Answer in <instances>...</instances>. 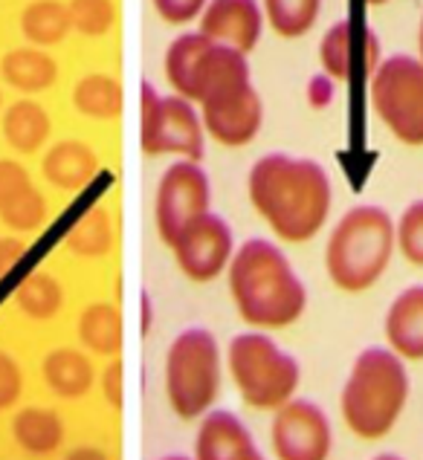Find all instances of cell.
Listing matches in <instances>:
<instances>
[{"instance_id": "cell-37", "label": "cell", "mask_w": 423, "mask_h": 460, "mask_svg": "<svg viewBox=\"0 0 423 460\" xmlns=\"http://www.w3.org/2000/svg\"><path fill=\"white\" fill-rule=\"evenodd\" d=\"M308 102H310V108H316V111L328 108V104L334 102V78L325 75V73L313 75L308 82Z\"/></svg>"}, {"instance_id": "cell-10", "label": "cell", "mask_w": 423, "mask_h": 460, "mask_svg": "<svg viewBox=\"0 0 423 460\" xmlns=\"http://www.w3.org/2000/svg\"><path fill=\"white\" fill-rule=\"evenodd\" d=\"M171 255L177 261V270L186 275L189 281L206 284L220 279L230 270L235 258V234L230 223L220 215H201L183 229L175 243L168 246Z\"/></svg>"}, {"instance_id": "cell-11", "label": "cell", "mask_w": 423, "mask_h": 460, "mask_svg": "<svg viewBox=\"0 0 423 460\" xmlns=\"http://www.w3.org/2000/svg\"><path fill=\"white\" fill-rule=\"evenodd\" d=\"M270 446L275 460H328L334 452V429L322 405L293 397L273 417Z\"/></svg>"}, {"instance_id": "cell-3", "label": "cell", "mask_w": 423, "mask_h": 460, "mask_svg": "<svg viewBox=\"0 0 423 460\" xmlns=\"http://www.w3.org/2000/svg\"><path fill=\"white\" fill-rule=\"evenodd\" d=\"M409 394H412V379L398 353L380 345L365 348L356 353L339 394L342 423L356 440L377 443L400 423Z\"/></svg>"}, {"instance_id": "cell-13", "label": "cell", "mask_w": 423, "mask_h": 460, "mask_svg": "<svg viewBox=\"0 0 423 460\" xmlns=\"http://www.w3.org/2000/svg\"><path fill=\"white\" fill-rule=\"evenodd\" d=\"M264 30V9L258 0H209L197 32L209 41L232 47L238 52H253Z\"/></svg>"}, {"instance_id": "cell-1", "label": "cell", "mask_w": 423, "mask_h": 460, "mask_svg": "<svg viewBox=\"0 0 423 460\" xmlns=\"http://www.w3.org/2000/svg\"><path fill=\"white\" fill-rule=\"evenodd\" d=\"M249 203L284 243H308L322 232L334 203L328 171L305 156L264 154L247 177Z\"/></svg>"}, {"instance_id": "cell-8", "label": "cell", "mask_w": 423, "mask_h": 460, "mask_svg": "<svg viewBox=\"0 0 423 460\" xmlns=\"http://www.w3.org/2000/svg\"><path fill=\"white\" fill-rule=\"evenodd\" d=\"M142 151L148 156L175 154L183 160H203V119L183 96H160L151 82H142Z\"/></svg>"}, {"instance_id": "cell-23", "label": "cell", "mask_w": 423, "mask_h": 460, "mask_svg": "<svg viewBox=\"0 0 423 460\" xmlns=\"http://www.w3.org/2000/svg\"><path fill=\"white\" fill-rule=\"evenodd\" d=\"M0 78L18 93H44L58 78V64L47 49L15 47L0 58Z\"/></svg>"}, {"instance_id": "cell-29", "label": "cell", "mask_w": 423, "mask_h": 460, "mask_svg": "<svg viewBox=\"0 0 423 460\" xmlns=\"http://www.w3.org/2000/svg\"><path fill=\"white\" fill-rule=\"evenodd\" d=\"M264 18L282 38H302L320 21L322 0H264Z\"/></svg>"}, {"instance_id": "cell-12", "label": "cell", "mask_w": 423, "mask_h": 460, "mask_svg": "<svg viewBox=\"0 0 423 460\" xmlns=\"http://www.w3.org/2000/svg\"><path fill=\"white\" fill-rule=\"evenodd\" d=\"M249 87H253V78H249V61L244 52L212 41L203 49V56L197 58L192 75V102H197L201 108L227 102Z\"/></svg>"}, {"instance_id": "cell-14", "label": "cell", "mask_w": 423, "mask_h": 460, "mask_svg": "<svg viewBox=\"0 0 423 460\" xmlns=\"http://www.w3.org/2000/svg\"><path fill=\"white\" fill-rule=\"evenodd\" d=\"M194 460H267L253 431L230 409H212L201 417L194 435Z\"/></svg>"}, {"instance_id": "cell-39", "label": "cell", "mask_w": 423, "mask_h": 460, "mask_svg": "<svg viewBox=\"0 0 423 460\" xmlns=\"http://www.w3.org/2000/svg\"><path fill=\"white\" fill-rule=\"evenodd\" d=\"M61 460H111V455L102 449V446H90V443H82V446H73V449L64 455Z\"/></svg>"}, {"instance_id": "cell-26", "label": "cell", "mask_w": 423, "mask_h": 460, "mask_svg": "<svg viewBox=\"0 0 423 460\" xmlns=\"http://www.w3.org/2000/svg\"><path fill=\"white\" fill-rule=\"evenodd\" d=\"M15 307L32 322H50V319H56L64 307V287L58 284L56 275L35 270L18 284Z\"/></svg>"}, {"instance_id": "cell-6", "label": "cell", "mask_w": 423, "mask_h": 460, "mask_svg": "<svg viewBox=\"0 0 423 460\" xmlns=\"http://www.w3.org/2000/svg\"><path fill=\"white\" fill-rule=\"evenodd\" d=\"M223 379L218 339L206 327H186L171 339L163 365L166 400L180 420H201L212 411Z\"/></svg>"}, {"instance_id": "cell-20", "label": "cell", "mask_w": 423, "mask_h": 460, "mask_svg": "<svg viewBox=\"0 0 423 460\" xmlns=\"http://www.w3.org/2000/svg\"><path fill=\"white\" fill-rule=\"evenodd\" d=\"M12 440L30 457H52L64 446V420L56 409L47 405H23L12 414Z\"/></svg>"}, {"instance_id": "cell-9", "label": "cell", "mask_w": 423, "mask_h": 460, "mask_svg": "<svg viewBox=\"0 0 423 460\" xmlns=\"http://www.w3.org/2000/svg\"><path fill=\"white\" fill-rule=\"evenodd\" d=\"M209 206H212V182L201 163L192 160L171 163L163 171L154 194V226L160 241L171 246L192 220L209 212Z\"/></svg>"}, {"instance_id": "cell-15", "label": "cell", "mask_w": 423, "mask_h": 460, "mask_svg": "<svg viewBox=\"0 0 423 460\" xmlns=\"http://www.w3.org/2000/svg\"><path fill=\"white\" fill-rule=\"evenodd\" d=\"M201 119L206 134L227 148L249 146L264 122V104L256 87L244 90L227 102H218L212 108H201Z\"/></svg>"}, {"instance_id": "cell-34", "label": "cell", "mask_w": 423, "mask_h": 460, "mask_svg": "<svg viewBox=\"0 0 423 460\" xmlns=\"http://www.w3.org/2000/svg\"><path fill=\"white\" fill-rule=\"evenodd\" d=\"M206 4L209 0H151L157 15H160L166 23H175V26L201 21Z\"/></svg>"}, {"instance_id": "cell-27", "label": "cell", "mask_w": 423, "mask_h": 460, "mask_svg": "<svg viewBox=\"0 0 423 460\" xmlns=\"http://www.w3.org/2000/svg\"><path fill=\"white\" fill-rule=\"evenodd\" d=\"M113 217L104 206H94L73 223L64 246L78 258H104L113 249Z\"/></svg>"}, {"instance_id": "cell-42", "label": "cell", "mask_w": 423, "mask_h": 460, "mask_svg": "<svg viewBox=\"0 0 423 460\" xmlns=\"http://www.w3.org/2000/svg\"><path fill=\"white\" fill-rule=\"evenodd\" d=\"M160 460H194V455H177L175 452V455H163Z\"/></svg>"}, {"instance_id": "cell-17", "label": "cell", "mask_w": 423, "mask_h": 460, "mask_svg": "<svg viewBox=\"0 0 423 460\" xmlns=\"http://www.w3.org/2000/svg\"><path fill=\"white\" fill-rule=\"evenodd\" d=\"M377 56H380V44L377 35L368 32L365 44H356V32L351 21H337L330 30L325 32L322 44H320V61L325 75H330L334 82H348L354 75V64L360 58L365 64V70H377Z\"/></svg>"}, {"instance_id": "cell-43", "label": "cell", "mask_w": 423, "mask_h": 460, "mask_svg": "<svg viewBox=\"0 0 423 460\" xmlns=\"http://www.w3.org/2000/svg\"><path fill=\"white\" fill-rule=\"evenodd\" d=\"M418 52H420V64H423V18H420V30H418Z\"/></svg>"}, {"instance_id": "cell-2", "label": "cell", "mask_w": 423, "mask_h": 460, "mask_svg": "<svg viewBox=\"0 0 423 460\" xmlns=\"http://www.w3.org/2000/svg\"><path fill=\"white\" fill-rule=\"evenodd\" d=\"M227 279L238 315L256 331H282L305 315V284L287 255L267 238H249L238 246Z\"/></svg>"}, {"instance_id": "cell-4", "label": "cell", "mask_w": 423, "mask_h": 460, "mask_svg": "<svg viewBox=\"0 0 423 460\" xmlns=\"http://www.w3.org/2000/svg\"><path fill=\"white\" fill-rule=\"evenodd\" d=\"M394 249V220L386 208L354 206L337 220L325 243L328 279L346 296L368 293L386 275Z\"/></svg>"}, {"instance_id": "cell-5", "label": "cell", "mask_w": 423, "mask_h": 460, "mask_svg": "<svg viewBox=\"0 0 423 460\" xmlns=\"http://www.w3.org/2000/svg\"><path fill=\"white\" fill-rule=\"evenodd\" d=\"M227 365L235 391L241 394L244 405L256 411H279L296 397L302 383L296 357H290L275 345V339L261 331L232 336Z\"/></svg>"}, {"instance_id": "cell-41", "label": "cell", "mask_w": 423, "mask_h": 460, "mask_svg": "<svg viewBox=\"0 0 423 460\" xmlns=\"http://www.w3.org/2000/svg\"><path fill=\"white\" fill-rule=\"evenodd\" d=\"M372 460H406V457L398 455V452H380V455H374Z\"/></svg>"}, {"instance_id": "cell-31", "label": "cell", "mask_w": 423, "mask_h": 460, "mask_svg": "<svg viewBox=\"0 0 423 460\" xmlns=\"http://www.w3.org/2000/svg\"><path fill=\"white\" fill-rule=\"evenodd\" d=\"M70 23L78 35L85 38H102L113 30L116 23V6L113 0H70L68 4Z\"/></svg>"}, {"instance_id": "cell-16", "label": "cell", "mask_w": 423, "mask_h": 460, "mask_svg": "<svg viewBox=\"0 0 423 460\" xmlns=\"http://www.w3.org/2000/svg\"><path fill=\"white\" fill-rule=\"evenodd\" d=\"M386 348L394 350L403 362H423V284L406 287L382 319Z\"/></svg>"}, {"instance_id": "cell-7", "label": "cell", "mask_w": 423, "mask_h": 460, "mask_svg": "<svg viewBox=\"0 0 423 460\" xmlns=\"http://www.w3.org/2000/svg\"><path fill=\"white\" fill-rule=\"evenodd\" d=\"M372 108L389 134L409 148L423 146V64L392 56L372 73Z\"/></svg>"}, {"instance_id": "cell-40", "label": "cell", "mask_w": 423, "mask_h": 460, "mask_svg": "<svg viewBox=\"0 0 423 460\" xmlns=\"http://www.w3.org/2000/svg\"><path fill=\"white\" fill-rule=\"evenodd\" d=\"M151 331V298L142 296V333Z\"/></svg>"}, {"instance_id": "cell-35", "label": "cell", "mask_w": 423, "mask_h": 460, "mask_svg": "<svg viewBox=\"0 0 423 460\" xmlns=\"http://www.w3.org/2000/svg\"><path fill=\"white\" fill-rule=\"evenodd\" d=\"M99 388H102L104 402H108L113 411L125 409V365L119 357L104 365V371L99 374Z\"/></svg>"}, {"instance_id": "cell-33", "label": "cell", "mask_w": 423, "mask_h": 460, "mask_svg": "<svg viewBox=\"0 0 423 460\" xmlns=\"http://www.w3.org/2000/svg\"><path fill=\"white\" fill-rule=\"evenodd\" d=\"M23 367L12 353L0 350V411L15 409L23 397Z\"/></svg>"}, {"instance_id": "cell-22", "label": "cell", "mask_w": 423, "mask_h": 460, "mask_svg": "<svg viewBox=\"0 0 423 460\" xmlns=\"http://www.w3.org/2000/svg\"><path fill=\"white\" fill-rule=\"evenodd\" d=\"M76 333L78 341H82V350L94 353V357L116 359L125 339L122 313L111 301H94V305H87L78 313Z\"/></svg>"}, {"instance_id": "cell-38", "label": "cell", "mask_w": 423, "mask_h": 460, "mask_svg": "<svg viewBox=\"0 0 423 460\" xmlns=\"http://www.w3.org/2000/svg\"><path fill=\"white\" fill-rule=\"evenodd\" d=\"M23 255V241L21 238H6V234H0V279L15 267V261Z\"/></svg>"}, {"instance_id": "cell-24", "label": "cell", "mask_w": 423, "mask_h": 460, "mask_svg": "<svg viewBox=\"0 0 423 460\" xmlns=\"http://www.w3.org/2000/svg\"><path fill=\"white\" fill-rule=\"evenodd\" d=\"M73 108L85 119L111 122L125 108V90L119 84V78L108 73H87L73 87Z\"/></svg>"}, {"instance_id": "cell-30", "label": "cell", "mask_w": 423, "mask_h": 460, "mask_svg": "<svg viewBox=\"0 0 423 460\" xmlns=\"http://www.w3.org/2000/svg\"><path fill=\"white\" fill-rule=\"evenodd\" d=\"M47 220V200L38 186H30L18 197H12L9 203L0 206V223L15 232V234H30L38 232Z\"/></svg>"}, {"instance_id": "cell-18", "label": "cell", "mask_w": 423, "mask_h": 460, "mask_svg": "<svg viewBox=\"0 0 423 460\" xmlns=\"http://www.w3.org/2000/svg\"><path fill=\"white\" fill-rule=\"evenodd\" d=\"M41 379L58 400H82L96 385V365L87 350L52 348L41 359Z\"/></svg>"}, {"instance_id": "cell-28", "label": "cell", "mask_w": 423, "mask_h": 460, "mask_svg": "<svg viewBox=\"0 0 423 460\" xmlns=\"http://www.w3.org/2000/svg\"><path fill=\"white\" fill-rule=\"evenodd\" d=\"M212 41L201 32H183L166 49V78L175 96H183L192 102V75L197 67V58L203 56V49Z\"/></svg>"}, {"instance_id": "cell-36", "label": "cell", "mask_w": 423, "mask_h": 460, "mask_svg": "<svg viewBox=\"0 0 423 460\" xmlns=\"http://www.w3.org/2000/svg\"><path fill=\"white\" fill-rule=\"evenodd\" d=\"M30 186H35L30 171H26L21 163L15 160H0V206L9 203L12 197H18L21 191H26Z\"/></svg>"}, {"instance_id": "cell-44", "label": "cell", "mask_w": 423, "mask_h": 460, "mask_svg": "<svg viewBox=\"0 0 423 460\" xmlns=\"http://www.w3.org/2000/svg\"><path fill=\"white\" fill-rule=\"evenodd\" d=\"M372 6H382V4H389V0H368Z\"/></svg>"}, {"instance_id": "cell-25", "label": "cell", "mask_w": 423, "mask_h": 460, "mask_svg": "<svg viewBox=\"0 0 423 460\" xmlns=\"http://www.w3.org/2000/svg\"><path fill=\"white\" fill-rule=\"evenodd\" d=\"M21 32L38 49L61 44L73 32L68 4H61V0H32L21 12Z\"/></svg>"}, {"instance_id": "cell-45", "label": "cell", "mask_w": 423, "mask_h": 460, "mask_svg": "<svg viewBox=\"0 0 423 460\" xmlns=\"http://www.w3.org/2000/svg\"><path fill=\"white\" fill-rule=\"evenodd\" d=\"M0 108H4V93H0Z\"/></svg>"}, {"instance_id": "cell-32", "label": "cell", "mask_w": 423, "mask_h": 460, "mask_svg": "<svg viewBox=\"0 0 423 460\" xmlns=\"http://www.w3.org/2000/svg\"><path fill=\"white\" fill-rule=\"evenodd\" d=\"M394 241L409 264L423 270V200L409 203L400 220H394Z\"/></svg>"}, {"instance_id": "cell-21", "label": "cell", "mask_w": 423, "mask_h": 460, "mask_svg": "<svg viewBox=\"0 0 423 460\" xmlns=\"http://www.w3.org/2000/svg\"><path fill=\"white\" fill-rule=\"evenodd\" d=\"M0 130H4L6 146L15 154H38L52 134V119L44 104L35 99H18L4 111L0 119Z\"/></svg>"}, {"instance_id": "cell-19", "label": "cell", "mask_w": 423, "mask_h": 460, "mask_svg": "<svg viewBox=\"0 0 423 460\" xmlns=\"http://www.w3.org/2000/svg\"><path fill=\"white\" fill-rule=\"evenodd\" d=\"M41 174L50 186L61 191H78L99 174V154L82 139H61L47 148Z\"/></svg>"}]
</instances>
